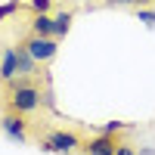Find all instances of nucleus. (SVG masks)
I'll return each instance as SVG.
<instances>
[{
  "label": "nucleus",
  "instance_id": "obj_12",
  "mask_svg": "<svg viewBox=\"0 0 155 155\" xmlns=\"http://www.w3.org/2000/svg\"><path fill=\"white\" fill-rule=\"evenodd\" d=\"M115 155H140V149L130 143V140H124V137H121V143H118V152H115Z\"/></svg>",
  "mask_w": 155,
  "mask_h": 155
},
{
  "label": "nucleus",
  "instance_id": "obj_16",
  "mask_svg": "<svg viewBox=\"0 0 155 155\" xmlns=\"http://www.w3.org/2000/svg\"><path fill=\"white\" fill-rule=\"evenodd\" d=\"M68 3H81V0H68Z\"/></svg>",
  "mask_w": 155,
  "mask_h": 155
},
{
  "label": "nucleus",
  "instance_id": "obj_7",
  "mask_svg": "<svg viewBox=\"0 0 155 155\" xmlns=\"http://www.w3.org/2000/svg\"><path fill=\"white\" fill-rule=\"evenodd\" d=\"M19 78V59H16V47H6L0 53V81L9 84Z\"/></svg>",
  "mask_w": 155,
  "mask_h": 155
},
{
  "label": "nucleus",
  "instance_id": "obj_2",
  "mask_svg": "<svg viewBox=\"0 0 155 155\" xmlns=\"http://www.w3.org/2000/svg\"><path fill=\"white\" fill-rule=\"evenodd\" d=\"M84 140L78 130H65V127H56V130H50L44 140H41V149L50 152V155H74L81 152Z\"/></svg>",
  "mask_w": 155,
  "mask_h": 155
},
{
  "label": "nucleus",
  "instance_id": "obj_14",
  "mask_svg": "<svg viewBox=\"0 0 155 155\" xmlns=\"http://www.w3.org/2000/svg\"><path fill=\"white\" fill-rule=\"evenodd\" d=\"M140 155H155V146H149V149H140Z\"/></svg>",
  "mask_w": 155,
  "mask_h": 155
},
{
  "label": "nucleus",
  "instance_id": "obj_9",
  "mask_svg": "<svg viewBox=\"0 0 155 155\" xmlns=\"http://www.w3.org/2000/svg\"><path fill=\"white\" fill-rule=\"evenodd\" d=\"M56 19V41H62L68 31H71V22H74V12L71 9H62L59 16H53Z\"/></svg>",
  "mask_w": 155,
  "mask_h": 155
},
{
  "label": "nucleus",
  "instance_id": "obj_15",
  "mask_svg": "<svg viewBox=\"0 0 155 155\" xmlns=\"http://www.w3.org/2000/svg\"><path fill=\"white\" fill-rule=\"evenodd\" d=\"M102 3H106V6H115V3H118V0H102Z\"/></svg>",
  "mask_w": 155,
  "mask_h": 155
},
{
  "label": "nucleus",
  "instance_id": "obj_6",
  "mask_svg": "<svg viewBox=\"0 0 155 155\" xmlns=\"http://www.w3.org/2000/svg\"><path fill=\"white\" fill-rule=\"evenodd\" d=\"M16 59H19V78H37L41 74V62H37L25 44H16Z\"/></svg>",
  "mask_w": 155,
  "mask_h": 155
},
{
  "label": "nucleus",
  "instance_id": "obj_3",
  "mask_svg": "<svg viewBox=\"0 0 155 155\" xmlns=\"http://www.w3.org/2000/svg\"><path fill=\"white\" fill-rule=\"evenodd\" d=\"M0 130H3L6 140H12V143H19V146L28 143V121H25V115L6 112L3 118H0Z\"/></svg>",
  "mask_w": 155,
  "mask_h": 155
},
{
  "label": "nucleus",
  "instance_id": "obj_4",
  "mask_svg": "<svg viewBox=\"0 0 155 155\" xmlns=\"http://www.w3.org/2000/svg\"><path fill=\"white\" fill-rule=\"evenodd\" d=\"M118 143H121L118 134H93V137L84 140L81 152L84 155H115L118 152Z\"/></svg>",
  "mask_w": 155,
  "mask_h": 155
},
{
  "label": "nucleus",
  "instance_id": "obj_1",
  "mask_svg": "<svg viewBox=\"0 0 155 155\" xmlns=\"http://www.w3.org/2000/svg\"><path fill=\"white\" fill-rule=\"evenodd\" d=\"M44 93L47 90H41V84L34 78H16V81L6 84V112L34 115L44 106Z\"/></svg>",
  "mask_w": 155,
  "mask_h": 155
},
{
  "label": "nucleus",
  "instance_id": "obj_11",
  "mask_svg": "<svg viewBox=\"0 0 155 155\" xmlns=\"http://www.w3.org/2000/svg\"><path fill=\"white\" fill-rule=\"evenodd\" d=\"M137 22H143L146 28H155V9H149V6H137Z\"/></svg>",
  "mask_w": 155,
  "mask_h": 155
},
{
  "label": "nucleus",
  "instance_id": "obj_10",
  "mask_svg": "<svg viewBox=\"0 0 155 155\" xmlns=\"http://www.w3.org/2000/svg\"><path fill=\"white\" fill-rule=\"evenodd\" d=\"M22 6H25L22 0H6V3H0V22H6L9 16H16Z\"/></svg>",
  "mask_w": 155,
  "mask_h": 155
},
{
  "label": "nucleus",
  "instance_id": "obj_8",
  "mask_svg": "<svg viewBox=\"0 0 155 155\" xmlns=\"http://www.w3.org/2000/svg\"><path fill=\"white\" fill-rule=\"evenodd\" d=\"M31 34L37 37H56V19L50 16V12H37L31 19Z\"/></svg>",
  "mask_w": 155,
  "mask_h": 155
},
{
  "label": "nucleus",
  "instance_id": "obj_13",
  "mask_svg": "<svg viewBox=\"0 0 155 155\" xmlns=\"http://www.w3.org/2000/svg\"><path fill=\"white\" fill-rule=\"evenodd\" d=\"M28 6H31V12L37 16V12H50V6H53V0H28Z\"/></svg>",
  "mask_w": 155,
  "mask_h": 155
},
{
  "label": "nucleus",
  "instance_id": "obj_5",
  "mask_svg": "<svg viewBox=\"0 0 155 155\" xmlns=\"http://www.w3.org/2000/svg\"><path fill=\"white\" fill-rule=\"evenodd\" d=\"M25 47H28V53L41 62V65H47L50 59H56V53H59V41L56 37H37V34H31L28 41H22Z\"/></svg>",
  "mask_w": 155,
  "mask_h": 155
}]
</instances>
